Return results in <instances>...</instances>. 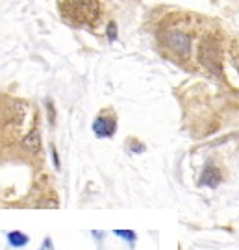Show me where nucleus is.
<instances>
[{"instance_id": "nucleus-9", "label": "nucleus", "mask_w": 239, "mask_h": 250, "mask_svg": "<svg viewBox=\"0 0 239 250\" xmlns=\"http://www.w3.org/2000/svg\"><path fill=\"white\" fill-rule=\"evenodd\" d=\"M108 37H109V41H115V37H117V24L115 22H109V24H108Z\"/></svg>"}, {"instance_id": "nucleus-10", "label": "nucleus", "mask_w": 239, "mask_h": 250, "mask_svg": "<svg viewBox=\"0 0 239 250\" xmlns=\"http://www.w3.org/2000/svg\"><path fill=\"white\" fill-rule=\"evenodd\" d=\"M52 160H54V167L56 169H60V160H58V152H56V148L52 146Z\"/></svg>"}, {"instance_id": "nucleus-1", "label": "nucleus", "mask_w": 239, "mask_h": 250, "mask_svg": "<svg viewBox=\"0 0 239 250\" xmlns=\"http://www.w3.org/2000/svg\"><path fill=\"white\" fill-rule=\"evenodd\" d=\"M60 11L74 24L93 26L100 17V4L98 0H63L60 4Z\"/></svg>"}, {"instance_id": "nucleus-5", "label": "nucleus", "mask_w": 239, "mask_h": 250, "mask_svg": "<svg viewBox=\"0 0 239 250\" xmlns=\"http://www.w3.org/2000/svg\"><path fill=\"white\" fill-rule=\"evenodd\" d=\"M8 243L9 247H13V249H22L30 243V237L24 232H21V230H13V232L8 233Z\"/></svg>"}, {"instance_id": "nucleus-8", "label": "nucleus", "mask_w": 239, "mask_h": 250, "mask_svg": "<svg viewBox=\"0 0 239 250\" xmlns=\"http://www.w3.org/2000/svg\"><path fill=\"white\" fill-rule=\"evenodd\" d=\"M113 233H115L117 237H121V239H124V241H128L130 245H133V243L137 241V235H135V232H132V230H115Z\"/></svg>"}, {"instance_id": "nucleus-6", "label": "nucleus", "mask_w": 239, "mask_h": 250, "mask_svg": "<svg viewBox=\"0 0 239 250\" xmlns=\"http://www.w3.org/2000/svg\"><path fill=\"white\" fill-rule=\"evenodd\" d=\"M219 182H221V172L215 169L213 165H210L208 169L204 170L200 184H202V186H210V188H215V186H217Z\"/></svg>"}, {"instance_id": "nucleus-7", "label": "nucleus", "mask_w": 239, "mask_h": 250, "mask_svg": "<svg viewBox=\"0 0 239 250\" xmlns=\"http://www.w3.org/2000/svg\"><path fill=\"white\" fill-rule=\"evenodd\" d=\"M24 148L30 152H37L39 148H41V139H39V132L37 130H34V132H30V134L26 135V139H24Z\"/></svg>"}, {"instance_id": "nucleus-2", "label": "nucleus", "mask_w": 239, "mask_h": 250, "mask_svg": "<svg viewBox=\"0 0 239 250\" xmlns=\"http://www.w3.org/2000/svg\"><path fill=\"white\" fill-rule=\"evenodd\" d=\"M198 60L208 71L219 74L221 72V54H219V45L213 39H206L198 48Z\"/></svg>"}, {"instance_id": "nucleus-4", "label": "nucleus", "mask_w": 239, "mask_h": 250, "mask_svg": "<svg viewBox=\"0 0 239 250\" xmlns=\"http://www.w3.org/2000/svg\"><path fill=\"white\" fill-rule=\"evenodd\" d=\"M167 45L169 48H173L174 52L187 56L189 54V46H191V39L182 34V32H171L167 36Z\"/></svg>"}, {"instance_id": "nucleus-3", "label": "nucleus", "mask_w": 239, "mask_h": 250, "mask_svg": "<svg viewBox=\"0 0 239 250\" xmlns=\"http://www.w3.org/2000/svg\"><path fill=\"white\" fill-rule=\"evenodd\" d=\"M117 130V121L113 115H98L93 123V132L97 137H111Z\"/></svg>"}]
</instances>
